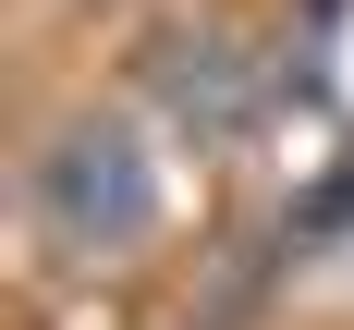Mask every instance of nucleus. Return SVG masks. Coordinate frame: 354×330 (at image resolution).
Segmentation results:
<instances>
[{
  "label": "nucleus",
  "instance_id": "obj_1",
  "mask_svg": "<svg viewBox=\"0 0 354 330\" xmlns=\"http://www.w3.org/2000/svg\"><path fill=\"white\" fill-rule=\"evenodd\" d=\"M12 196H25V232H37L49 269L110 282V269H135L171 232V135L135 98H73L25 135V183Z\"/></svg>",
  "mask_w": 354,
  "mask_h": 330
},
{
  "label": "nucleus",
  "instance_id": "obj_2",
  "mask_svg": "<svg viewBox=\"0 0 354 330\" xmlns=\"http://www.w3.org/2000/svg\"><path fill=\"white\" fill-rule=\"evenodd\" d=\"M135 86H147L171 147H245L269 122V73H257V49L232 25H159L135 49Z\"/></svg>",
  "mask_w": 354,
  "mask_h": 330
}]
</instances>
